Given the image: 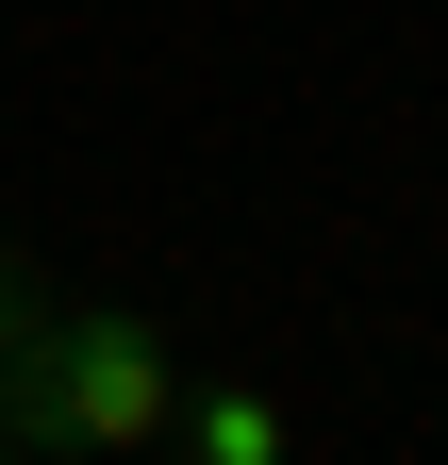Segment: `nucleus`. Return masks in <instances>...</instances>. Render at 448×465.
I'll return each mask as SVG.
<instances>
[{
	"instance_id": "nucleus-1",
	"label": "nucleus",
	"mask_w": 448,
	"mask_h": 465,
	"mask_svg": "<svg viewBox=\"0 0 448 465\" xmlns=\"http://www.w3.org/2000/svg\"><path fill=\"white\" fill-rule=\"evenodd\" d=\"M166 332L150 316H34L0 349V432L17 449H150L166 432Z\"/></svg>"
},
{
	"instance_id": "nucleus-2",
	"label": "nucleus",
	"mask_w": 448,
	"mask_h": 465,
	"mask_svg": "<svg viewBox=\"0 0 448 465\" xmlns=\"http://www.w3.org/2000/svg\"><path fill=\"white\" fill-rule=\"evenodd\" d=\"M166 432H183L200 465H283V416H266L249 382H200V399H166Z\"/></svg>"
},
{
	"instance_id": "nucleus-3",
	"label": "nucleus",
	"mask_w": 448,
	"mask_h": 465,
	"mask_svg": "<svg viewBox=\"0 0 448 465\" xmlns=\"http://www.w3.org/2000/svg\"><path fill=\"white\" fill-rule=\"evenodd\" d=\"M34 316H50V300H34V266H17V250H0V349H17Z\"/></svg>"
},
{
	"instance_id": "nucleus-4",
	"label": "nucleus",
	"mask_w": 448,
	"mask_h": 465,
	"mask_svg": "<svg viewBox=\"0 0 448 465\" xmlns=\"http://www.w3.org/2000/svg\"><path fill=\"white\" fill-rule=\"evenodd\" d=\"M0 465H17V432H0Z\"/></svg>"
}]
</instances>
